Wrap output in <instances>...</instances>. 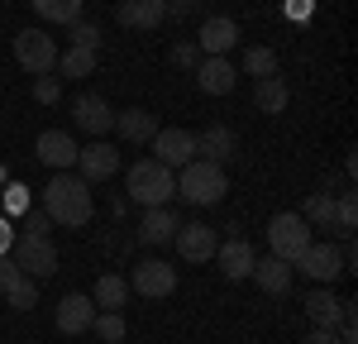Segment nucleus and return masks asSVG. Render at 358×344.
Returning a JSON list of instances; mask_svg holds the SVG:
<instances>
[{
    "label": "nucleus",
    "instance_id": "5",
    "mask_svg": "<svg viewBox=\"0 0 358 344\" xmlns=\"http://www.w3.org/2000/svg\"><path fill=\"white\" fill-rule=\"evenodd\" d=\"M292 263H296L301 278H310V282H320V287H334L339 273H344V249H339V244H315V239H310Z\"/></svg>",
    "mask_w": 358,
    "mask_h": 344
},
{
    "label": "nucleus",
    "instance_id": "42",
    "mask_svg": "<svg viewBox=\"0 0 358 344\" xmlns=\"http://www.w3.org/2000/svg\"><path fill=\"white\" fill-rule=\"evenodd\" d=\"M5 182H10V168H5V163H0V187H5Z\"/></svg>",
    "mask_w": 358,
    "mask_h": 344
},
{
    "label": "nucleus",
    "instance_id": "32",
    "mask_svg": "<svg viewBox=\"0 0 358 344\" xmlns=\"http://www.w3.org/2000/svg\"><path fill=\"white\" fill-rule=\"evenodd\" d=\"M67 38H72V48H96L101 53V29L91 24V20H72L67 24Z\"/></svg>",
    "mask_w": 358,
    "mask_h": 344
},
{
    "label": "nucleus",
    "instance_id": "22",
    "mask_svg": "<svg viewBox=\"0 0 358 344\" xmlns=\"http://www.w3.org/2000/svg\"><path fill=\"white\" fill-rule=\"evenodd\" d=\"M167 20V0H124L120 5V24L124 29H158Z\"/></svg>",
    "mask_w": 358,
    "mask_h": 344
},
{
    "label": "nucleus",
    "instance_id": "14",
    "mask_svg": "<svg viewBox=\"0 0 358 344\" xmlns=\"http://www.w3.org/2000/svg\"><path fill=\"white\" fill-rule=\"evenodd\" d=\"M77 148L82 143L72 139V134H62V129H43L38 134V163L53 172H72L77 168Z\"/></svg>",
    "mask_w": 358,
    "mask_h": 344
},
{
    "label": "nucleus",
    "instance_id": "12",
    "mask_svg": "<svg viewBox=\"0 0 358 344\" xmlns=\"http://www.w3.org/2000/svg\"><path fill=\"white\" fill-rule=\"evenodd\" d=\"M172 244H177V254L187 258V263H210L215 249H220V234L196 220V225H177V239Z\"/></svg>",
    "mask_w": 358,
    "mask_h": 344
},
{
    "label": "nucleus",
    "instance_id": "35",
    "mask_svg": "<svg viewBox=\"0 0 358 344\" xmlns=\"http://www.w3.org/2000/svg\"><path fill=\"white\" fill-rule=\"evenodd\" d=\"M34 101H38V106H57V101H62V82H57L53 72L34 82Z\"/></svg>",
    "mask_w": 358,
    "mask_h": 344
},
{
    "label": "nucleus",
    "instance_id": "28",
    "mask_svg": "<svg viewBox=\"0 0 358 344\" xmlns=\"http://www.w3.org/2000/svg\"><path fill=\"white\" fill-rule=\"evenodd\" d=\"M296 215H301L306 225L334 229V196H330V192H315V196H306V201H301V210H296Z\"/></svg>",
    "mask_w": 358,
    "mask_h": 344
},
{
    "label": "nucleus",
    "instance_id": "29",
    "mask_svg": "<svg viewBox=\"0 0 358 344\" xmlns=\"http://www.w3.org/2000/svg\"><path fill=\"white\" fill-rule=\"evenodd\" d=\"M244 72L253 82H263V77H277V53L273 48H263V43H253L244 53Z\"/></svg>",
    "mask_w": 358,
    "mask_h": 344
},
{
    "label": "nucleus",
    "instance_id": "6",
    "mask_svg": "<svg viewBox=\"0 0 358 344\" xmlns=\"http://www.w3.org/2000/svg\"><path fill=\"white\" fill-rule=\"evenodd\" d=\"M306 244H310V225H306L296 210H277L273 220H268V249H273V258L292 263Z\"/></svg>",
    "mask_w": 358,
    "mask_h": 344
},
{
    "label": "nucleus",
    "instance_id": "17",
    "mask_svg": "<svg viewBox=\"0 0 358 344\" xmlns=\"http://www.w3.org/2000/svg\"><path fill=\"white\" fill-rule=\"evenodd\" d=\"M306 315H310L315 330H339L344 301L334 296V287H310V292H306Z\"/></svg>",
    "mask_w": 358,
    "mask_h": 344
},
{
    "label": "nucleus",
    "instance_id": "39",
    "mask_svg": "<svg viewBox=\"0 0 358 344\" xmlns=\"http://www.w3.org/2000/svg\"><path fill=\"white\" fill-rule=\"evenodd\" d=\"M10 244H15V225L10 215H0V254H10Z\"/></svg>",
    "mask_w": 358,
    "mask_h": 344
},
{
    "label": "nucleus",
    "instance_id": "2",
    "mask_svg": "<svg viewBox=\"0 0 358 344\" xmlns=\"http://www.w3.org/2000/svg\"><path fill=\"white\" fill-rule=\"evenodd\" d=\"M124 192L138 206H172V196H177V172L163 168L158 158H138L134 168L124 172Z\"/></svg>",
    "mask_w": 358,
    "mask_h": 344
},
{
    "label": "nucleus",
    "instance_id": "13",
    "mask_svg": "<svg viewBox=\"0 0 358 344\" xmlns=\"http://www.w3.org/2000/svg\"><path fill=\"white\" fill-rule=\"evenodd\" d=\"M153 158L163 163V168H182V163H192L196 158V134L192 129H158L153 134Z\"/></svg>",
    "mask_w": 358,
    "mask_h": 344
},
{
    "label": "nucleus",
    "instance_id": "18",
    "mask_svg": "<svg viewBox=\"0 0 358 344\" xmlns=\"http://www.w3.org/2000/svg\"><path fill=\"white\" fill-rule=\"evenodd\" d=\"M239 153V139H234V129L229 124H210V129H201L196 134V158H206V163H229Z\"/></svg>",
    "mask_w": 358,
    "mask_h": 344
},
{
    "label": "nucleus",
    "instance_id": "38",
    "mask_svg": "<svg viewBox=\"0 0 358 344\" xmlns=\"http://www.w3.org/2000/svg\"><path fill=\"white\" fill-rule=\"evenodd\" d=\"M15 278H20V263H15L10 254H0V287H10Z\"/></svg>",
    "mask_w": 358,
    "mask_h": 344
},
{
    "label": "nucleus",
    "instance_id": "24",
    "mask_svg": "<svg viewBox=\"0 0 358 344\" xmlns=\"http://www.w3.org/2000/svg\"><path fill=\"white\" fill-rule=\"evenodd\" d=\"M96 62H101V53H96V48H72V43H67V48L57 53V72H62L67 82H82V77H91V72H96Z\"/></svg>",
    "mask_w": 358,
    "mask_h": 344
},
{
    "label": "nucleus",
    "instance_id": "26",
    "mask_svg": "<svg viewBox=\"0 0 358 344\" xmlns=\"http://www.w3.org/2000/svg\"><path fill=\"white\" fill-rule=\"evenodd\" d=\"M287 101H292V91L282 77H263V82H253V106L263 115H282L287 110Z\"/></svg>",
    "mask_w": 358,
    "mask_h": 344
},
{
    "label": "nucleus",
    "instance_id": "21",
    "mask_svg": "<svg viewBox=\"0 0 358 344\" xmlns=\"http://www.w3.org/2000/svg\"><path fill=\"white\" fill-rule=\"evenodd\" d=\"M215 263H220V273L229 282H244L248 273H253V244L244 239H224L220 249H215Z\"/></svg>",
    "mask_w": 358,
    "mask_h": 344
},
{
    "label": "nucleus",
    "instance_id": "11",
    "mask_svg": "<svg viewBox=\"0 0 358 344\" xmlns=\"http://www.w3.org/2000/svg\"><path fill=\"white\" fill-rule=\"evenodd\" d=\"M234 43H239V24H234L229 15H206V20H201L196 48H201L206 57H224Z\"/></svg>",
    "mask_w": 358,
    "mask_h": 344
},
{
    "label": "nucleus",
    "instance_id": "7",
    "mask_svg": "<svg viewBox=\"0 0 358 344\" xmlns=\"http://www.w3.org/2000/svg\"><path fill=\"white\" fill-rule=\"evenodd\" d=\"M10 258L20 263L24 278H48V273H57V249H53V239H43V234L15 239L10 244Z\"/></svg>",
    "mask_w": 358,
    "mask_h": 344
},
{
    "label": "nucleus",
    "instance_id": "31",
    "mask_svg": "<svg viewBox=\"0 0 358 344\" xmlns=\"http://www.w3.org/2000/svg\"><path fill=\"white\" fill-rule=\"evenodd\" d=\"M5 301H10L15 311H34V306H38V287H34V282L24 278V273H20L15 282L5 287Z\"/></svg>",
    "mask_w": 358,
    "mask_h": 344
},
{
    "label": "nucleus",
    "instance_id": "3",
    "mask_svg": "<svg viewBox=\"0 0 358 344\" xmlns=\"http://www.w3.org/2000/svg\"><path fill=\"white\" fill-rule=\"evenodd\" d=\"M229 192V177H224L220 163H206V158H192L177 168V196L187 206H215Z\"/></svg>",
    "mask_w": 358,
    "mask_h": 344
},
{
    "label": "nucleus",
    "instance_id": "25",
    "mask_svg": "<svg viewBox=\"0 0 358 344\" xmlns=\"http://www.w3.org/2000/svg\"><path fill=\"white\" fill-rule=\"evenodd\" d=\"M91 301H96V311H120V306L129 301V282H124L120 273H101V278H96V292H91Z\"/></svg>",
    "mask_w": 358,
    "mask_h": 344
},
{
    "label": "nucleus",
    "instance_id": "37",
    "mask_svg": "<svg viewBox=\"0 0 358 344\" xmlns=\"http://www.w3.org/2000/svg\"><path fill=\"white\" fill-rule=\"evenodd\" d=\"M20 220H24V234H43V239H48V229H53L48 210H24Z\"/></svg>",
    "mask_w": 358,
    "mask_h": 344
},
{
    "label": "nucleus",
    "instance_id": "1",
    "mask_svg": "<svg viewBox=\"0 0 358 344\" xmlns=\"http://www.w3.org/2000/svg\"><path fill=\"white\" fill-rule=\"evenodd\" d=\"M43 210H48L53 225H67V229L86 225L91 210H96V201H91V182L72 177V172H53V182L43 187Z\"/></svg>",
    "mask_w": 358,
    "mask_h": 344
},
{
    "label": "nucleus",
    "instance_id": "33",
    "mask_svg": "<svg viewBox=\"0 0 358 344\" xmlns=\"http://www.w3.org/2000/svg\"><path fill=\"white\" fill-rule=\"evenodd\" d=\"M0 201H5V210H0V215H24L34 196H29L24 182H5V196H0Z\"/></svg>",
    "mask_w": 358,
    "mask_h": 344
},
{
    "label": "nucleus",
    "instance_id": "20",
    "mask_svg": "<svg viewBox=\"0 0 358 344\" xmlns=\"http://www.w3.org/2000/svg\"><path fill=\"white\" fill-rule=\"evenodd\" d=\"M253 282L263 287L268 296H287L292 292V263H282V258H253V273H248Z\"/></svg>",
    "mask_w": 358,
    "mask_h": 344
},
{
    "label": "nucleus",
    "instance_id": "15",
    "mask_svg": "<svg viewBox=\"0 0 358 344\" xmlns=\"http://www.w3.org/2000/svg\"><path fill=\"white\" fill-rule=\"evenodd\" d=\"M239 82V67L229 62V57H201L196 62V86H201V96H229Z\"/></svg>",
    "mask_w": 358,
    "mask_h": 344
},
{
    "label": "nucleus",
    "instance_id": "16",
    "mask_svg": "<svg viewBox=\"0 0 358 344\" xmlns=\"http://www.w3.org/2000/svg\"><path fill=\"white\" fill-rule=\"evenodd\" d=\"M57 330L62 335H82V330H91V320H96V301L86 296V292H67L62 301H57Z\"/></svg>",
    "mask_w": 358,
    "mask_h": 344
},
{
    "label": "nucleus",
    "instance_id": "34",
    "mask_svg": "<svg viewBox=\"0 0 358 344\" xmlns=\"http://www.w3.org/2000/svg\"><path fill=\"white\" fill-rule=\"evenodd\" d=\"M354 225H358V201L354 196H339V201H334V229L354 234Z\"/></svg>",
    "mask_w": 358,
    "mask_h": 344
},
{
    "label": "nucleus",
    "instance_id": "8",
    "mask_svg": "<svg viewBox=\"0 0 358 344\" xmlns=\"http://www.w3.org/2000/svg\"><path fill=\"white\" fill-rule=\"evenodd\" d=\"M129 292L148 296V301H163V296H172V292H177V273H172V263H163V258H143V263H134Z\"/></svg>",
    "mask_w": 358,
    "mask_h": 344
},
{
    "label": "nucleus",
    "instance_id": "10",
    "mask_svg": "<svg viewBox=\"0 0 358 344\" xmlns=\"http://www.w3.org/2000/svg\"><path fill=\"white\" fill-rule=\"evenodd\" d=\"M77 168H82V182H110L120 172V148L106 139L86 143V148H77Z\"/></svg>",
    "mask_w": 358,
    "mask_h": 344
},
{
    "label": "nucleus",
    "instance_id": "40",
    "mask_svg": "<svg viewBox=\"0 0 358 344\" xmlns=\"http://www.w3.org/2000/svg\"><path fill=\"white\" fill-rule=\"evenodd\" d=\"M301 344H339V330H310Z\"/></svg>",
    "mask_w": 358,
    "mask_h": 344
},
{
    "label": "nucleus",
    "instance_id": "30",
    "mask_svg": "<svg viewBox=\"0 0 358 344\" xmlns=\"http://www.w3.org/2000/svg\"><path fill=\"white\" fill-rule=\"evenodd\" d=\"M91 330H96V335H101L106 344H120L124 335H129V325H124V315H120V311H96Z\"/></svg>",
    "mask_w": 358,
    "mask_h": 344
},
{
    "label": "nucleus",
    "instance_id": "9",
    "mask_svg": "<svg viewBox=\"0 0 358 344\" xmlns=\"http://www.w3.org/2000/svg\"><path fill=\"white\" fill-rule=\"evenodd\" d=\"M72 124L82 129V134H110L115 129V110H110V101L106 96H96V91H86V96H77L72 101Z\"/></svg>",
    "mask_w": 358,
    "mask_h": 344
},
{
    "label": "nucleus",
    "instance_id": "41",
    "mask_svg": "<svg viewBox=\"0 0 358 344\" xmlns=\"http://www.w3.org/2000/svg\"><path fill=\"white\" fill-rule=\"evenodd\" d=\"M196 5H201V0H167V15H187Z\"/></svg>",
    "mask_w": 358,
    "mask_h": 344
},
{
    "label": "nucleus",
    "instance_id": "19",
    "mask_svg": "<svg viewBox=\"0 0 358 344\" xmlns=\"http://www.w3.org/2000/svg\"><path fill=\"white\" fill-rule=\"evenodd\" d=\"M138 239L153 244V249L172 244V239H177V210H167V206H148V210L138 215Z\"/></svg>",
    "mask_w": 358,
    "mask_h": 344
},
{
    "label": "nucleus",
    "instance_id": "23",
    "mask_svg": "<svg viewBox=\"0 0 358 344\" xmlns=\"http://www.w3.org/2000/svg\"><path fill=\"white\" fill-rule=\"evenodd\" d=\"M115 129H120L129 143H153V134H158L163 124H158L148 110H138V106H134V110H115Z\"/></svg>",
    "mask_w": 358,
    "mask_h": 344
},
{
    "label": "nucleus",
    "instance_id": "36",
    "mask_svg": "<svg viewBox=\"0 0 358 344\" xmlns=\"http://www.w3.org/2000/svg\"><path fill=\"white\" fill-rule=\"evenodd\" d=\"M167 57H172V67H196L206 53H201L196 43H172V53H167Z\"/></svg>",
    "mask_w": 358,
    "mask_h": 344
},
{
    "label": "nucleus",
    "instance_id": "27",
    "mask_svg": "<svg viewBox=\"0 0 358 344\" xmlns=\"http://www.w3.org/2000/svg\"><path fill=\"white\" fill-rule=\"evenodd\" d=\"M34 5V15L38 20H48V24H72V20H82V0H29Z\"/></svg>",
    "mask_w": 358,
    "mask_h": 344
},
{
    "label": "nucleus",
    "instance_id": "4",
    "mask_svg": "<svg viewBox=\"0 0 358 344\" xmlns=\"http://www.w3.org/2000/svg\"><path fill=\"white\" fill-rule=\"evenodd\" d=\"M15 62L24 67L29 77H48V72H57L53 34H43V29H20V34H15Z\"/></svg>",
    "mask_w": 358,
    "mask_h": 344
}]
</instances>
